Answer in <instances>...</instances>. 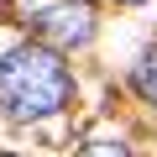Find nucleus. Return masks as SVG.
Listing matches in <instances>:
<instances>
[{
    "label": "nucleus",
    "mask_w": 157,
    "mask_h": 157,
    "mask_svg": "<svg viewBox=\"0 0 157 157\" xmlns=\"http://www.w3.org/2000/svg\"><path fill=\"white\" fill-rule=\"evenodd\" d=\"M73 100V78L63 52H52L47 42H21L0 58V110L11 121H42L58 115Z\"/></svg>",
    "instance_id": "1"
},
{
    "label": "nucleus",
    "mask_w": 157,
    "mask_h": 157,
    "mask_svg": "<svg viewBox=\"0 0 157 157\" xmlns=\"http://www.w3.org/2000/svg\"><path fill=\"white\" fill-rule=\"evenodd\" d=\"M37 37L52 47V52H68V47H84L89 37H94V11L89 6H52V11H42L37 16Z\"/></svg>",
    "instance_id": "2"
},
{
    "label": "nucleus",
    "mask_w": 157,
    "mask_h": 157,
    "mask_svg": "<svg viewBox=\"0 0 157 157\" xmlns=\"http://www.w3.org/2000/svg\"><path fill=\"white\" fill-rule=\"evenodd\" d=\"M131 84H136V94H141L147 105H157V47H147V52L131 63Z\"/></svg>",
    "instance_id": "3"
},
{
    "label": "nucleus",
    "mask_w": 157,
    "mask_h": 157,
    "mask_svg": "<svg viewBox=\"0 0 157 157\" xmlns=\"http://www.w3.org/2000/svg\"><path fill=\"white\" fill-rule=\"evenodd\" d=\"M78 157H131V147L126 141H89Z\"/></svg>",
    "instance_id": "4"
},
{
    "label": "nucleus",
    "mask_w": 157,
    "mask_h": 157,
    "mask_svg": "<svg viewBox=\"0 0 157 157\" xmlns=\"http://www.w3.org/2000/svg\"><path fill=\"white\" fill-rule=\"evenodd\" d=\"M115 6H141V0H115Z\"/></svg>",
    "instance_id": "5"
},
{
    "label": "nucleus",
    "mask_w": 157,
    "mask_h": 157,
    "mask_svg": "<svg viewBox=\"0 0 157 157\" xmlns=\"http://www.w3.org/2000/svg\"><path fill=\"white\" fill-rule=\"evenodd\" d=\"M0 157H6V152H0Z\"/></svg>",
    "instance_id": "6"
}]
</instances>
